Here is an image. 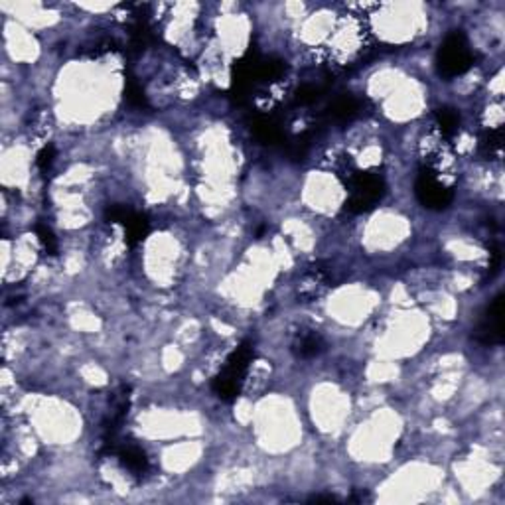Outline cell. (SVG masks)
<instances>
[{
    "instance_id": "cell-1",
    "label": "cell",
    "mask_w": 505,
    "mask_h": 505,
    "mask_svg": "<svg viewBox=\"0 0 505 505\" xmlns=\"http://www.w3.org/2000/svg\"><path fill=\"white\" fill-rule=\"evenodd\" d=\"M255 357V347L251 342H243L233 350V354L227 357L222 372L217 373L211 381L213 393L225 402L235 401L243 389L245 377L249 373L251 361Z\"/></svg>"
},
{
    "instance_id": "cell-2",
    "label": "cell",
    "mask_w": 505,
    "mask_h": 505,
    "mask_svg": "<svg viewBox=\"0 0 505 505\" xmlns=\"http://www.w3.org/2000/svg\"><path fill=\"white\" fill-rule=\"evenodd\" d=\"M347 190H350V197L345 202V209L352 213H363L375 208V204L383 197L385 182L373 172L354 170L347 176Z\"/></svg>"
},
{
    "instance_id": "cell-3",
    "label": "cell",
    "mask_w": 505,
    "mask_h": 505,
    "mask_svg": "<svg viewBox=\"0 0 505 505\" xmlns=\"http://www.w3.org/2000/svg\"><path fill=\"white\" fill-rule=\"evenodd\" d=\"M438 74L442 77H458L474 65V52L462 32H452L446 38L436 56Z\"/></svg>"
},
{
    "instance_id": "cell-4",
    "label": "cell",
    "mask_w": 505,
    "mask_h": 505,
    "mask_svg": "<svg viewBox=\"0 0 505 505\" xmlns=\"http://www.w3.org/2000/svg\"><path fill=\"white\" fill-rule=\"evenodd\" d=\"M472 338L484 345L504 343V294H497L491 300L488 310L484 312L477 326L474 327Z\"/></svg>"
},
{
    "instance_id": "cell-5",
    "label": "cell",
    "mask_w": 505,
    "mask_h": 505,
    "mask_svg": "<svg viewBox=\"0 0 505 505\" xmlns=\"http://www.w3.org/2000/svg\"><path fill=\"white\" fill-rule=\"evenodd\" d=\"M415 193L416 200L425 208L434 209V211H440V209L448 208L452 204V197H454L452 190L446 188L444 184L436 178L431 170H422L418 174V178L415 182Z\"/></svg>"
},
{
    "instance_id": "cell-6",
    "label": "cell",
    "mask_w": 505,
    "mask_h": 505,
    "mask_svg": "<svg viewBox=\"0 0 505 505\" xmlns=\"http://www.w3.org/2000/svg\"><path fill=\"white\" fill-rule=\"evenodd\" d=\"M105 217L109 223H120L125 227L129 245H136L149 235V219L125 206H109L105 211Z\"/></svg>"
},
{
    "instance_id": "cell-7",
    "label": "cell",
    "mask_w": 505,
    "mask_h": 505,
    "mask_svg": "<svg viewBox=\"0 0 505 505\" xmlns=\"http://www.w3.org/2000/svg\"><path fill=\"white\" fill-rule=\"evenodd\" d=\"M115 454L119 456L120 464L125 466V470H129L133 475H144L149 472V458L144 454V450L134 442H120L115 450Z\"/></svg>"
},
{
    "instance_id": "cell-8",
    "label": "cell",
    "mask_w": 505,
    "mask_h": 505,
    "mask_svg": "<svg viewBox=\"0 0 505 505\" xmlns=\"http://www.w3.org/2000/svg\"><path fill=\"white\" fill-rule=\"evenodd\" d=\"M324 350V340L320 338V334L316 332H306L302 336H298L297 343H294V352L298 357L302 359H310L316 357Z\"/></svg>"
},
{
    "instance_id": "cell-9",
    "label": "cell",
    "mask_w": 505,
    "mask_h": 505,
    "mask_svg": "<svg viewBox=\"0 0 505 505\" xmlns=\"http://www.w3.org/2000/svg\"><path fill=\"white\" fill-rule=\"evenodd\" d=\"M434 119H436V125H438L440 133L444 134V136L456 134L458 127H460V117H458V113H456L454 109H450V107H440V109H436Z\"/></svg>"
},
{
    "instance_id": "cell-10",
    "label": "cell",
    "mask_w": 505,
    "mask_h": 505,
    "mask_svg": "<svg viewBox=\"0 0 505 505\" xmlns=\"http://www.w3.org/2000/svg\"><path fill=\"white\" fill-rule=\"evenodd\" d=\"M332 117L338 120H347L352 119L357 113V101L354 97H342L338 99L336 103L332 105Z\"/></svg>"
},
{
    "instance_id": "cell-11",
    "label": "cell",
    "mask_w": 505,
    "mask_h": 505,
    "mask_svg": "<svg viewBox=\"0 0 505 505\" xmlns=\"http://www.w3.org/2000/svg\"><path fill=\"white\" fill-rule=\"evenodd\" d=\"M36 235L40 239V243H42V247H44V251L47 255H58V239L54 235V231L44 225V223H38L36 225Z\"/></svg>"
},
{
    "instance_id": "cell-12",
    "label": "cell",
    "mask_w": 505,
    "mask_h": 505,
    "mask_svg": "<svg viewBox=\"0 0 505 505\" xmlns=\"http://www.w3.org/2000/svg\"><path fill=\"white\" fill-rule=\"evenodd\" d=\"M255 134L261 138V140H265V142H279V138H281V131L272 125V122H268V120H257L255 122Z\"/></svg>"
},
{
    "instance_id": "cell-13",
    "label": "cell",
    "mask_w": 505,
    "mask_h": 505,
    "mask_svg": "<svg viewBox=\"0 0 505 505\" xmlns=\"http://www.w3.org/2000/svg\"><path fill=\"white\" fill-rule=\"evenodd\" d=\"M482 147L488 154H499L504 149V131L495 129V131L486 133V136L482 138Z\"/></svg>"
},
{
    "instance_id": "cell-14",
    "label": "cell",
    "mask_w": 505,
    "mask_h": 505,
    "mask_svg": "<svg viewBox=\"0 0 505 505\" xmlns=\"http://www.w3.org/2000/svg\"><path fill=\"white\" fill-rule=\"evenodd\" d=\"M127 99H129V103L134 105V107H149V101H147L144 91H142V87H140L136 81H133V79L127 83Z\"/></svg>"
},
{
    "instance_id": "cell-15",
    "label": "cell",
    "mask_w": 505,
    "mask_h": 505,
    "mask_svg": "<svg viewBox=\"0 0 505 505\" xmlns=\"http://www.w3.org/2000/svg\"><path fill=\"white\" fill-rule=\"evenodd\" d=\"M54 158H56V150H54V147H45V149L38 154L36 164H38V168H40L42 172H47V170L52 168V164H54Z\"/></svg>"
},
{
    "instance_id": "cell-16",
    "label": "cell",
    "mask_w": 505,
    "mask_h": 505,
    "mask_svg": "<svg viewBox=\"0 0 505 505\" xmlns=\"http://www.w3.org/2000/svg\"><path fill=\"white\" fill-rule=\"evenodd\" d=\"M297 99H298V103H312V101H316L318 99V89L316 87H312V85H306V87H300L297 93Z\"/></svg>"
}]
</instances>
